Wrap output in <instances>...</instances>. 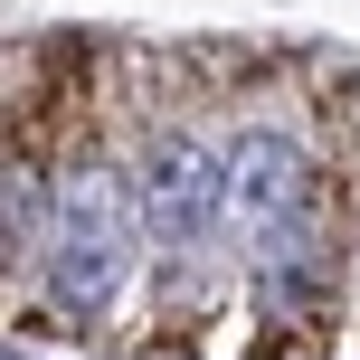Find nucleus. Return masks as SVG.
<instances>
[{"instance_id":"nucleus-1","label":"nucleus","mask_w":360,"mask_h":360,"mask_svg":"<svg viewBox=\"0 0 360 360\" xmlns=\"http://www.w3.org/2000/svg\"><path fill=\"white\" fill-rule=\"evenodd\" d=\"M304 199H313L304 143L247 133V143L228 152V218H237V228H285V218H304Z\"/></svg>"},{"instance_id":"nucleus-3","label":"nucleus","mask_w":360,"mask_h":360,"mask_svg":"<svg viewBox=\"0 0 360 360\" xmlns=\"http://www.w3.org/2000/svg\"><path fill=\"white\" fill-rule=\"evenodd\" d=\"M29 247H48V171L10 162V256H29Z\"/></svg>"},{"instance_id":"nucleus-2","label":"nucleus","mask_w":360,"mask_h":360,"mask_svg":"<svg viewBox=\"0 0 360 360\" xmlns=\"http://www.w3.org/2000/svg\"><path fill=\"white\" fill-rule=\"evenodd\" d=\"M209 209H228V162H209L199 143H152V162H143V218L162 237H199L209 228Z\"/></svg>"}]
</instances>
